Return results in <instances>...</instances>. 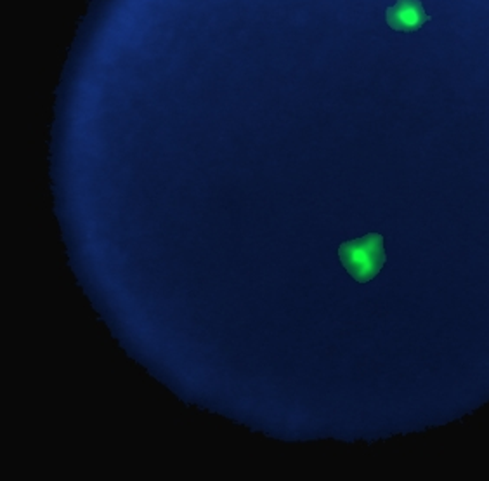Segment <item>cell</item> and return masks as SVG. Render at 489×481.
Wrapping results in <instances>:
<instances>
[{
    "label": "cell",
    "instance_id": "cell-1",
    "mask_svg": "<svg viewBox=\"0 0 489 481\" xmlns=\"http://www.w3.org/2000/svg\"><path fill=\"white\" fill-rule=\"evenodd\" d=\"M339 258L356 282L368 283L377 278L387 261L384 237L380 233H368L363 238L344 242L339 247Z\"/></svg>",
    "mask_w": 489,
    "mask_h": 481
},
{
    "label": "cell",
    "instance_id": "cell-2",
    "mask_svg": "<svg viewBox=\"0 0 489 481\" xmlns=\"http://www.w3.org/2000/svg\"><path fill=\"white\" fill-rule=\"evenodd\" d=\"M386 21L396 32L413 34L425 27L431 16L420 0H398L386 11Z\"/></svg>",
    "mask_w": 489,
    "mask_h": 481
}]
</instances>
